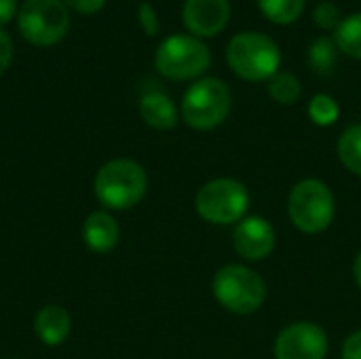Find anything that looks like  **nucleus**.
<instances>
[{
    "label": "nucleus",
    "instance_id": "obj_1",
    "mask_svg": "<svg viewBox=\"0 0 361 359\" xmlns=\"http://www.w3.org/2000/svg\"><path fill=\"white\" fill-rule=\"evenodd\" d=\"M93 190L104 207L125 212L144 199L148 190V176L144 167L131 159H112L95 174Z\"/></svg>",
    "mask_w": 361,
    "mask_h": 359
},
{
    "label": "nucleus",
    "instance_id": "obj_2",
    "mask_svg": "<svg viewBox=\"0 0 361 359\" xmlns=\"http://www.w3.org/2000/svg\"><path fill=\"white\" fill-rule=\"evenodd\" d=\"M226 61L239 78L260 83L271 80L279 72L281 51L277 42L262 32H241L231 38Z\"/></svg>",
    "mask_w": 361,
    "mask_h": 359
},
{
    "label": "nucleus",
    "instance_id": "obj_3",
    "mask_svg": "<svg viewBox=\"0 0 361 359\" xmlns=\"http://www.w3.org/2000/svg\"><path fill=\"white\" fill-rule=\"evenodd\" d=\"M231 89L220 78L195 80L182 97L184 123L197 131H212L222 125L231 112Z\"/></svg>",
    "mask_w": 361,
    "mask_h": 359
},
{
    "label": "nucleus",
    "instance_id": "obj_4",
    "mask_svg": "<svg viewBox=\"0 0 361 359\" xmlns=\"http://www.w3.org/2000/svg\"><path fill=\"white\" fill-rule=\"evenodd\" d=\"M334 212L336 203L330 186L315 178L298 182L288 197V216L292 224L307 235L324 233L332 224Z\"/></svg>",
    "mask_w": 361,
    "mask_h": 359
},
{
    "label": "nucleus",
    "instance_id": "obj_5",
    "mask_svg": "<svg viewBox=\"0 0 361 359\" xmlns=\"http://www.w3.org/2000/svg\"><path fill=\"white\" fill-rule=\"evenodd\" d=\"M212 63V53L207 44L192 34H173L167 36L157 53L154 68L159 74L171 80H192L205 74Z\"/></svg>",
    "mask_w": 361,
    "mask_h": 359
},
{
    "label": "nucleus",
    "instance_id": "obj_6",
    "mask_svg": "<svg viewBox=\"0 0 361 359\" xmlns=\"http://www.w3.org/2000/svg\"><path fill=\"white\" fill-rule=\"evenodd\" d=\"M214 296L231 313H256L267 298L264 279L241 264H226L214 277Z\"/></svg>",
    "mask_w": 361,
    "mask_h": 359
},
{
    "label": "nucleus",
    "instance_id": "obj_7",
    "mask_svg": "<svg viewBox=\"0 0 361 359\" xmlns=\"http://www.w3.org/2000/svg\"><path fill=\"white\" fill-rule=\"evenodd\" d=\"M197 214L212 224L241 222L250 207V193L245 184L233 178H216L203 184L195 199Z\"/></svg>",
    "mask_w": 361,
    "mask_h": 359
},
{
    "label": "nucleus",
    "instance_id": "obj_8",
    "mask_svg": "<svg viewBox=\"0 0 361 359\" xmlns=\"http://www.w3.org/2000/svg\"><path fill=\"white\" fill-rule=\"evenodd\" d=\"M70 25L68 6L61 0H25L17 13L21 36L36 47L57 44Z\"/></svg>",
    "mask_w": 361,
    "mask_h": 359
},
{
    "label": "nucleus",
    "instance_id": "obj_9",
    "mask_svg": "<svg viewBox=\"0 0 361 359\" xmlns=\"http://www.w3.org/2000/svg\"><path fill=\"white\" fill-rule=\"evenodd\" d=\"M328 336L311 322H298L281 330L275 341L277 359H326Z\"/></svg>",
    "mask_w": 361,
    "mask_h": 359
},
{
    "label": "nucleus",
    "instance_id": "obj_10",
    "mask_svg": "<svg viewBox=\"0 0 361 359\" xmlns=\"http://www.w3.org/2000/svg\"><path fill=\"white\" fill-rule=\"evenodd\" d=\"M275 243H277L275 229L271 226L267 218H260V216L243 218L241 222H237L233 231L235 252L250 262H258L271 256V252L275 250Z\"/></svg>",
    "mask_w": 361,
    "mask_h": 359
},
{
    "label": "nucleus",
    "instance_id": "obj_11",
    "mask_svg": "<svg viewBox=\"0 0 361 359\" xmlns=\"http://www.w3.org/2000/svg\"><path fill=\"white\" fill-rule=\"evenodd\" d=\"M231 19L228 0H186L182 8V21L186 30L197 38L218 36Z\"/></svg>",
    "mask_w": 361,
    "mask_h": 359
},
{
    "label": "nucleus",
    "instance_id": "obj_12",
    "mask_svg": "<svg viewBox=\"0 0 361 359\" xmlns=\"http://www.w3.org/2000/svg\"><path fill=\"white\" fill-rule=\"evenodd\" d=\"M118 237H121L118 222L114 220L112 214L104 209L91 212L82 222V241L95 254L112 252L118 243Z\"/></svg>",
    "mask_w": 361,
    "mask_h": 359
},
{
    "label": "nucleus",
    "instance_id": "obj_13",
    "mask_svg": "<svg viewBox=\"0 0 361 359\" xmlns=\"http://www.w3.org/2000/svg\"><path fill=\"white\" fill-rule=\"evenodd\" d=\"M70 330H72V317L59 305L42 307L34 317V334L47 347L61 345L70 336Z\"/></svg>",
    "mask_w": 361,
    "mask_h": 359
},
{
    "label": "nucleus",
    "instance_id": "obj_14",
    "mask_svg": "<svg viewBox=\"0 0 361 359\" xmlns=\"http://www.w3.org/2000/svg\"><path fill=\"white\" fill-rule=\"evenodd\" d=\"M140 116L146 125L159 131L173 129L178 125V108L169 95L163 91H150L144 93L140 99Z\"/></svg>",
    "mask_w": 361,
    "mask_h": 359
},
{
    "label": "nucleus",
    "instance_id": "obj_15",
    "mask_svg": "<svg viewBox=\"0 0 361 359\" xmlns=\"http://www.w3.org/2000/svg\"><path fill=\"white\" fill-rule=\"evenodd\" d=\"M336 61H338V47H336L334 38L322 36V38L313 40V44L309 47V68L317 76H322V78L332 76L336 70Z\"/></svg>",
    "mask_w": 361,
    "mask_h": 359
},
{
    "label": "nucleus",
    "instance_id": "obj_16",
    "mask_svg": "<svg viewBox=\"0 0 361 359\" xmlns=\"http://www.w3.org/2000/svg\"><path fill=\"white\" fill-rule=\"evenodd\" d=\"M334 42L345 55L361 59V13H353L334 30Z\"/></svg>",
    "mask_w": 361,
    "mask_h": 359
},
{
    "label": "nucleus",
    "instance_id": "obj_17",
    "mask_svg": "<svg viewBox=\"0 0 361 359\" xmlns=\"http://www.w3.org/2000/svg\"><path fill=\"white\" fill-rule=\"evenodd\" d=\"M338 159L355 176L361 178V125H351L338 140Z\"/></svg>",
    "mask_w": 361,
    "mask_h": 359
},
{
    "label": "nucleus",
    "instance_id": "obj_18",
    "mask_svg": "<svg viewBox=\"0 0 361 359\" xmlns=\"http://www.w3.org/2000/svg\"><path fill=\"white\" fill-rule=\"evenodd\" d=\"M258 6L267 19L279 25L294 23L302 11H305V0H258Z\"/></svg>",
    "mask_w": 361,
    "mask_h": 359
},
{
    "label": "nucleus",
    "instance_id": "obj_19",
    "mask_svg": "<svg viewBox=\"0 0 361 359\" xmlns=\"http://www.w3.org/2000/svg\"><path fill=\"white\" fill-rule=\"evenodd\" d=\"M269 95L283 106L296 104L302 95V85L292 72H277L269 80Z\"/></svg>",
    "mask_w": 361,
    "mask_h": 359
},
{
    "label": "nucleus",
    "instance_id": "obj_20",
    "mask_svg": "<svg viewBox=\"0 0 361 359\" xmlns=\"http://www.w3.org/2000/svg\"><path fill=\"white\" fill-rule=\"evenodd\" d=\"M309 116L315 125L319 127H330L338 121L341 116V108L336 104L334 97H330L328 93H317L311 102H309Z\"/></svg>",
    "mask_w": 361,
    "mask_h": 359
},
{
    "label": "nucleus",
    "instance_id": "obj_21",
    "mask_svg": "<svg viewBox=\"0 0 361 359\" xmlns=\"http://www.w3.org/2000/svg\"><path fill=\"white\" fill-rule=\"evenodd\" d=\"M313 19H315V23H317L322 30H336V28L341 25V21H343L341 8H338L334 2H330V0H324V2H319V4L315 6Z\"/></svg>",
    "mask_w": 361,
    "mask_h": 359
},
{
    "label": "nucleus",
    "instance_id": "obj_22",
    "mask_svg": "<svg viewBox=\"0 0 361 359\" xmlns=\"http://www.w3.org/2000/svg\"><path fill=\"white\" fill-rule=\"evenodd\" d=\"M137 21L144 30L146 36H154L159 34V28H161V21H159V15L154 11V6L150 2H142L137 6Z\"/></svg>",
    "mask_w": 361,
    "mask_h": 359
},
{
    "label": "nucleus",
    "instance_id": "obj_23",
    "mask_svg": "<svg viewBox=\"0 0 361 359\" xmlns=\"http://www.w3.org/2000/svg\"><path fill=\"white\" fill-rule=\"evenodd\" d=\"M68 8L76 11V13H85V15H93L97 11H102V6L106 4V0H61Z\"/></svg>",
    "mask_w": 361,
    "mask_h": 359
},
{
    "label": "nucleus",
    "instance_id": "obj_24",
    "mask_svg": "<svg viewBox=\"0 0 361 359\" xmlns=\"http://www.w3.org/2000/svg\"><path fill=\"white\" fill-rule=\"evenodd\" d=\"M13 59V40L11 36L0 28V76L8 70Z\"/></svg>",
    "mask_w": 361,
    "mask_h": 359
},
{
    "label": "nucleus",
    "instance_id": "obj_25",
    "mask_svg": "<svg viewBox=\"0 0 361 359\" xmlns=\"http://www.w3.org/2000/svg\"><path fill=\"white\" fill-rule=\"evenodd\" d=\"M343 359H361V330L353 332L343 345Z\"/></svg>",
    "mask_w": 361,
    "mask_h": 359
},
{
    "label": "nucleus",
    "instance_id": "obj_26",
    "mask_svg": "<svg viewBox=\"0 0 361 359\" xmlns=\"http://www.w3.org/2000/svg\"><path fill=\"white\" fill-rule=\"evenodd\" d=\"M17 13H19L17 0H0V25H6L8 21H13Z\"/></svg>",
    "mask_w": 361,
    "mask_h": 359
},
{
    "label": "nucleus",
    "instance_id": "obj_27",
    "mask_svg": "<svg viewBox=\"0 0 361 359\" xmlns=\"http://www.w3.org/2000/svg\"><path fill=\"white\" fill-rule=\"evenodd\" d=\"M353 275H355V284L360 286V290H361V252L357 254V258H355V264H353Z\"/></svg>",
    "mask_w": 361,
    "mask_h": 359
}]
</instances>
